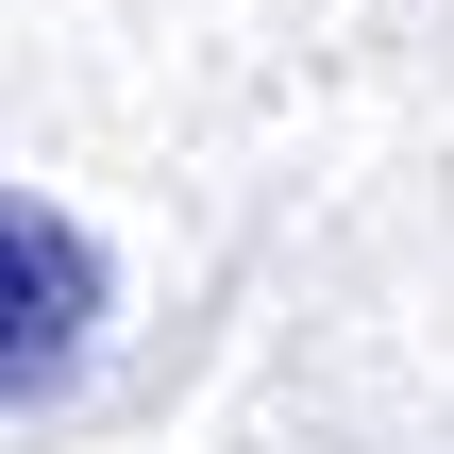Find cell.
I'll return each mask as SVG.
<instances>
[{"label": "cell", "instance_id": "6da1fadb", "mask_svg": "<svg viewBox=\"0 0 454 454\" xmlns=\"http://www.w3.org/2000/svg\"><path fill=\"white\" fill-rule=\"evenodd\" d=\"M84 337H101V236L0 185V404H17V387H51Z\"/></svg>", "mask_w": 454, "mask_h": 454}]
</instances>
